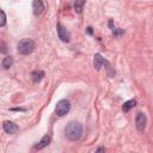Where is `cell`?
Instances as JSON below:
<instances>
[{
  "label": "cell",
  "instance_id": "5b68a950",
  "mask_svg": "<svg viewBox=\"0 0 153 153\" xmlns=\"http://www.w3.org/2000/svg\"><path fill=\"white\" fill-rule=\"evenodd\" d=\"M135 123H136V128H137L140 131L145 130L146 124H147V117H146V115L142 114V112H137L136 118H135Z\"/></svg>",
  "mask_w": 153,
  "mask_h": 153
},
{
  "label": "cell",
  "instance_id": "8fae6325",
  "mask_svg": "<svg viewBox=\"0 0 153 153\" xmlns=\"http://www.w3.org/2000/svg\"><path fill=\"white\" fill-rule=\"evenodd\" d=\"M136 105V100L135 99H130V100H128V102H124V104H123V106H122V110L124 111V112H127V111H129L131 108H134Z\"/></svg>",
  "mask_w": 153,
  "mask_h": 153
},
{
  "label": "cell",
  "instance_id": "52a82bcc",
  "mask_svg": "<svg viewBox=\"0 0 153 153\" xmlns=\"http://www.w3.org/2000/svg\"><path fill=\"white\" fill-rule=\"evenodd\" d=\"M103 65H109V62H108L104 57H102L100 54H96V55H94V60H93V66H94V68L99 71Z\"/></svg>",
  "mask_w": 153,
  "mask_h": 153
},
{
  "label": "cell",
  "instance_id": "7c38bea8",
  "mask_svg": "<svg viewBox=\"0 0 153 153\" xmlns=\"http://www.w3.org/2000/svg\"><path fill=\"white\" fill-rule=\"evenodd\" d=\"M31 76H32L33 82H37V81H39V80L44 76V73H43L42 71H35V72H32Z\"/></svg>",
  "mask_w": 153,
  "mask_h": 153
},
{
  "label": "cell",
  "instance_id": "7a4b0ae2",
  "mask_svg": "<svg viewBox=\"0 0 153 153\" xmlns=\"http://www.w3.org/2000/svg\"><path fill=\"white\" fill-rule=\"evenodd\" d=\"M35 49V42L31 38H24L22 41H19L18 45H17V50L19 54L23 55H29Z\"/></svg>",
  "mask_w": 153,
  "mask_h": 153
},
{
  "label": "cell",
  "instance_id": "8992f818",
  "mask_svg": "<svg viewBox=\"0 0 153 153\" xmlns=\"http://www.w3.org/2000/svg\"><path fill=\"white\" fill-rule=\"evenodd\" d=\"M32 11H33V14L35 16H41L44 11V4L42 0H35L33 4H32Z\"/></svg>",
  "mask_w": 153,
  "mask_h": 153
},
{
  "label": "cell",
  "instance_id": "4fadbf2b",
  "mask_svg": "<svg viewBox=\"0 0 153 153\" xmlns=\"http://www.w3.org/2000/svg\"><path fill=\"white\" fill-rule=\"evenodd\" d=\"M84 4H85V0H74V8L78 13H81L84 8Z\"/></svg>",
  "mask_w": 153,
  "mask_h": 153
},
{
  "label": "cell",
  "instance_id": "277c9868",
  "mask_svg": "<svg viewBox=\"0 0 153 153\" xmlns=\"http://www.w3.org/2000/svg\"><path fill=\"white\" fill-rule=\"evenodd\" d=\"M56 31H57V36H59V38H60L61 41H63V42H69L71 35H69V32L67 31V29H66L63 25L57 24V25H56Z\"/></svg>",
  "mask_w": 153,
  "mask_h": 153
},
{
  "label": "cell",
  "instance_id": "ba28073f",
  "mask_svg": "<svg viewBox=\"0 0 153 153\" xmlns=\"http://www.w3.org/2000/svg\"><path fill=\"white\" fill-rule=\"evenodd\" d=\"M2 127H4V130H5L7 134H14V133L18 130V126L14 124V123L11 122V121H5L4 124H2Z\"/></svg>",
  "mask_w": 153,
  "mask_h": 153
},
{
  "label": "cell",
  "instance_id": "5bb4252c",
  "mask_svg": "<svg viewBox=\"0 0 153 153\" xmlns=\"http://www.w3.org/2000/svg\"><path fill=\"white\" fill-rule=\"evenodd\" d=\"M6 24V14L2 10H0V26H5Z\"/></svg>",
  "mask_w": 153,
  "mask_h": 153
},
{
  "label": "cell",
  "instance_id": "6da1fadb",
  "mask_svg": "<svg viewBox=\"0 0 153 153\" xmlns=\"http://www.w3.org/2000/svg\"><path fill=\"white\" fill-rule=\"evenodd\" d=\"M65 134L71 141H78L82 136V126L79 122H71L65 128Z\"/></svg>",
  "mask_w": 153,
  "mask_h": 153
},
{
  "label": "cell",
  "instance_id": "9a60e30c",
  "mask_svg": "<svg viewBox=\"0 0 153 153\" xmlns=\"http://www.w3.org/2000/svg\"><path fill=\"white\" fill-rule=\"evenodd\" d=\"M87 32H88L90 35H92V33H93V31H92V27H91V26H88V27H87Z\"/></svg>",
  "mask_w": 153,
  "mask_h": 153
},
{
  "label": "cell",
  "instance_id": "30bf717a",
  "mask_svg": "<svg viewBox=\"0 0 153 153\" xmlns=\"http://www.w3.org/2000/svg\"><path fill=\"white\" fill-rule=\"evenodd\" d=\"M12 65H13V59H12V56H6V57L2 60V62H1V66H2L4 69H8L10 67H12Z\"/></svg>",
  "mask_w": 153,
  "mask_h": 153
},
{
  "label": "cell",
  "instance_id": "3957f363",
  "mask_svg": "<svg viewBox=\"0 0 153 153\" xmlns=\"http://www.w3.org/2000/svg\"><path fill=\"white\" fill-rule=\"evenodd\" d=\"M71 110V103L67 99H61L57 102L56 108H55V112L59 116H65L68 111Z\"/></svg>",
  "mask_w": 153,
  "mask_h": 153
},
{
  "label": "cell",
  "instance_id": "9c48e42d",
  "mask_svg": "<svg viewBox=\"0 0 153 153\" xmlns=\"http://www.w3.org/2000/svg\"><path fill=\"white\" fill-rule=\"evenodd\" d=\"M50 140H51L50 135H44V136L42 137V140H41L37 145H35V146H33V148H35V149H42V148L47 147V146L50 143Z\"/></svg>",
  "mask_w": 153,
  "mask_h": 153
},
{
  "label": "cell",
  "instance_id": "2e32d148",
  "mask_svg": "<svg viewBox=\"0 0 153 153\" xmlns=\"http://www.w3.org/2000/svg\"><path fill=\"white\" fill-rule=\"evenodd\" d=\"M99 151H105V148H98L97 152H99Z\"/></svg>",
  "mask_w": 153,
  "mask_h": 153
}]
</instances>
